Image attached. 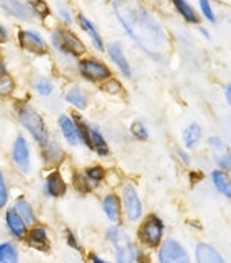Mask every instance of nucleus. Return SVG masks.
<instances>
[{"label":"nucleus","mask_w":231,"mask_h":263,"mask_svg":"<svg viewBox=\"0 0 231 263\" xmlns=\"http://www.w3.org/2000/svg\"><path fill=\"white\" fill-rule=\"evenodd\" d=\"M7 201H9V188H7V183H5L4 173L0 171V210L5 208Z\"/></svg>","instance_id":"nucleus-31"},{"label":"nucleus","mask_w":231,"mask_h":263,"mask_svg":"<svg viewBox=\"0 0 231 263\" xmlns=\"http://www.w3.org/2000/svg\"><path fill=\"white\" fill-rule=\"evenodd\" d=\"M218 164H220L221 170H231V155L229 153H224V155L218 158Z\"/></svg>","instance_id":"nucleus-35"},{"label":"nucleus","mask_w":231,"mask_h":263,"mask_svg":"<svg viewBox=\"0 0 231 263\" xmlns=\"http://www.w3.org/2000/svg\"><path fill=\"white\" fill-rule=\"evenodd\" d=\"M211 178H213L215 188L220 191L221 195L226 196V198H231V179H229V176L226 175V173H223V171H213Z\"/></svg>","instance_id":"nucleus-21"},{"label":"nucleus","mask_w":231,"mask_h":263,"mask_svg":"<svg viewBox=\"0 0 231 263\" xmlns=\"http://www.w3.org/2000/svg\"><path fill=\"white\" fill-rule=\"evenodd\" d=\"M59 127L64 134V138L70 144V146H75L81 143V138H79V131H77V126H75V121L69 116H61L59 118Z\"/></svg>","instance_id":"nucleus-13"},{"label":"nucleus","mask_w":231,"mask_h":263,"mask_svg":"<svg viewBox=\"0 0 231 263\" xmlns=\"http://www.w3.org/2000/svg\"><path fill=\"white\" fill-rule=\"evenodd\" d=\"M61 17H62V21H64V22H67V24L72 22V17H70V14H69V12H67L66 9H62V10H61Z\"/></svg>","instance_id":"nucleus-39"},{"label":"nucleus","mask_w":231,"mask_h":263,"mask_svg":"<svg viewBox=\"0 0 231 263\" xmlns=\"http://www.w3.org/2000/svg\"><path fill=\"white\" fill-rule=\"evenodd\" d=\"M109 57H111L112 62L119 67V70L126 76V78H131V66L124 57L123 47H121L119 42H112L111 46H109Z\"/></svg>","instance_id":"nucleus-15"},{"label":"nucleus","mask_w":231,"mask_h":263,"mask_svg":"<svg viewBox=\"0 0 231 263\" xmlns=\"http://www.w3.org/2000/svg\"><path fill=\"white\" fill-rule=\"evenodd\" d=\"M123 203H124V210L126 215L131 221H138L141 215H143V204H141V200L134 190V186L126 184L123 190Z\"/></svg>","instance_id":"nucleus-9"},{"label":"nucleus","mask_w":231,"mask_h":263,"mask_svg":"<svg viewBox=\"0 0 231 263\" xmlns=\"http://www.w3.org/2000/svg\"><path fill=\"white\" fill-rule=\"evenodd\" d=\"M52 44L57 50L70 55H81L86 52V46L72 32L66 29H57L52 34Z\"/></svg>","instance_id":"nucleus-4"},{"label":"nucleus","mask_w":231,"mask_h":263,"mask_svg":"<svg viewBox=\"0 0 231 263\" xmlns=\"http://www.w3.org/2000/svg\"><path fill=\"white\" fill-rule=\"evenodd\" d=\"M29 243L30 247L37 250H47L49 238H47V230L42 227H35L29 232Z\"/></svg>","instance_id":"nucleus-17"},{"label":"nucleus","mask_w":231,"mask_h":263,"mask_svg":"<svg viewBox=\"0 0 231 263\" xmlns=\"http://www.w3.org/2000/svg\"><path fill=\"white\" fill-rule=\"evenodd\" d=\"M104 89L107 92H111V94H118V92H121V89H123V87H121V84L118 81H109L107 84L104 86Z\"/></svg>","instance_id":"nucleus-36"},{"label":"nucleus","mask_w":231,"mask_h":263,"mask_svg":"<svg viewBox=\"0 0 231 263\" xmlns=\"http://www.w3.org/2000/svg\"><path fill=\"white\" fill-rule=\"evenodd\" d=\"M200 141H201V127L198 126L196 123L189 124L184 129V133H183V143H184V146L188 147V149H192V147L198 146Z\"/></svg>","instance_id":"nucleus-19"},{"label":"nucleus","mask_w":231,"mask_h":263,"mask_svg":"<svg viewBox=\"0 0 231 263\" xmlns=\"http://www.w3.org/2000/svg\"><path fill=\"white\" fill-rule=\"evenodd\" d=\"M67 243L72 248H75V250H79V243H77V240H75V236L70 233V232H67Z\"/></svg>","instance_id":"nucleus-38"},{"label":"nucleus","mask_w":231,"mask_h":263,"mask_svg":"<svg viewBox=\"0 0 231 263\" xmlns=\"http://www.w3.org/2000/svg\"><path fill=\"white\" fill-rule=\"evenodd\" d=\"M7 30H5L4 27H2V25H0V44H4L5 41H7Z\"/></svg>","instance_id":"nucleus-40"},{"label":"nucleus","mask_w":231,"mask_h":263,"mask_svg":"<svg viewBox=\"0 0 231 263\" xmlns=\"http://www.w3.org/2000/svg\"><path fill=\"white\" fill-rule=\"evenodd\" d=\"M79 70H81V74L84 76L86 79L94 81V82L104 81V79L109 78V76H111V70H109L107 66H104L102 62L94 61V59L81 61L79 62Z\"/></svg>","instance_id":"nucleus-8"},{"label":"nucleus","mask_w":231,"mask_h":263,"mask_svg":"<svg viewBox=\"0 0 231 263\" xmlns=\"http://www.w3.org/2000/svg\"><path fill=\"white\" fill-rule=\"evenodd\" d=\"M91 263H107V261H104L102 258H99L98 255H91Z\"/></svg>","instance_id":"nucleus-42"},{"label":"nucleus","mask_w":231,"mask_h":263,"mask_svg":"<svg viewBox=\"0 0 231 263\" xmlns=\"http://www.w3.org/2000/svg\"><path fill=\"white\" fill-rule=\"evenodd\" d=\"M14 210L18 213V216H21L22 220L25 221V224H34V221H35L34 210H32V206L24 200V198H18V200L15 201Z\"/></svg>","instance_id":"nucleus-25"},{"label":"nucleus","mask_w":231,"mask_h":263,"mask_svg":"<svg viewBox=\"0 0 231 263\" xmlns=\"http://www.w3.org/2000/svg\"><path fill=\"white\" fill-rule=\"evenodd\" d=\"M163 221L158 216H149L141 228V240L149 247H158L163 238Z\"/></svg>","instance_id":"nucleus-7"},{"label":"nucleus","mask_w":231,"mask_h":263,"mask_svg":"<svg viewBox=\"0 0 231 263\" xmlns=\"http://www.w3.org/2000/svg\"><path fill=\"white\" fill-rule=\"evenodd\" d=\"M172 4H175L176 10L181 14V17L184 18L186 22H191V24H198L200 22V18H198L195 9L191 7V5L186 2V0H172Z\"/></svg>","instance_id":"nucleus-24"},{"label":"nucleus","mask_w":231,"mask_h":263,"mask_svg":"<svg viewBox=\"0 0 231 263\" xmlns=\"http://www.w3.org/2000/svg\"><path fill=\"white\" fill-rule=\"evenodd\" d=\"M79 24H81V27L84 29L87 32V35L91 37L92 42H94V46L95 49H99V50H104V44H102V39H101V35H99V32L95 30V27L92 25V22L89 21L87 17L84 15H79Z\"/></svg>","instance_id":"nucleus-23"},{"label":"nucleus","mask_w":231,"mask_h":263,"mask_svg":"<svg viewBox=\"0 0 231 263\" xmlns=\"http://www.w3.org/2000/svg\"><path fill=\"white\" fill-rule=\"evenodd\" d=\"M102 178H104V171L99 166H95V168H89L84 176L81 179L84 181V186H82V190H91L94 188L95 184H99V181H102Z\"/></svg>","instance_id":"nucleus-22"},{"label":"nucleus","mask_w":231,"mask_h":263,"mask_svg":"<svg viewBox=\"0 0 231 263\" xmlns=\"http://www.w3.org/2000/svg\"><path fill=\"white\" fill-rule=\"evenodd\" d=\"M159 263H189V256L176 240H166L159 248Z\"/></svg>","instance_id":"nucleus-5"},{"label":"nucleus","mask_w":231,"mask_h":263,"mask_svg":"<svg viewBox=\"0 0 231 263\" xmlns=\"http://www.w3.org/2000/svg\"><path fill=\"white\" fill-rule=\"evenodd\" d=\"M0 263H18V252L14 243H0Z\"/></svg>","instance_id":"nucleus-26"},{"label":"nucleus","mask_w":231,"mask_h":263,"mask_svg":"<svg viewBox=\"0 0 231 263\" xmlns=\"http://www.w3.org/2000/svg\"><path fill=\"white\" fill-rule=\"evenodd\" d=\"M12 161L22 173L30 171V147L22 134H18L12 144Z\"/></svg>","instance_id":"nucleus-6"},{"label":"nucleus","mask_w":231,"mask_h":263,"mask_svg":"<svg viewBox=\"0 0 231 263\" xmlns=\"http://www.w3.org/2000/svg\"><path fill=\"white\" fill-rule=\"evenodd\" d=\"M196 260L198 263H226L213 247L204 245V243L198 245L196 248Z\"/></svg>","instance_id":"nucleus-16"},{"label":"nucleus","mask_w":231,"mask_h":263,"mask_svg":"<svg viewBox=\"0 0 231 263\" xmlns=\"http://www.w3.org/2000/svg\"><path fill=\"white\" fill-rule=\"evenodd\" d=\"M44 191H46V195L49 196H62L66 193V181H64V178L61 176V173H50L46 179V184H44Z\"/></svg>","instance_id":"nucleus-14"},{"label":"nucleus","mask_w":231,"mask_h":263,"mask_svg":"<svg viewBox=\"0 0 231 263\" xmlns=\"http://www.w3.org/2000/svg\"><path fill=\"white\" fill-rule=\"evenodd\" d=\"M131 133H132V136L134 138H138V139H143V141H146L147 139V129H146V126L143 124V123H134L132 126H131Z\"/></svg>","instance_id":"nucleus-33"},{"label":"nucleus","mask_w":231,"mask_h":263,"mask_svg":"<svg viewBox=\"0 0 231 263\" xmlns=\"http://www.w3.org/2000/svg\"><path fill=\"white\" fill-rule=\"evenodd\" d=\"M4 74H5V66H4L2 62H0V78H2Z\"/></svg>","instance_id":"nucleus-44"},{"label":"nucleus","mask_w":231,"mask_h":263,"mask_svg":"<svg viewBox=\"0 0 231 263\" xmlns=\"http://www.w3.org/2000/svg\"><path fill=\"white\" fill-rule=\"evenodd\" d=\"M107 238L114 245L118 263H134V260H136V248L132 247L129 235L123 228H111L107 232Z\"/></svg>","instance_id":"nucleus-3"},{"label":"nucleus","mask_w":231,"mask_h":263,"mask_svg":"<svg viewBox=\"0 0 231 263\" xmlns=\"http://www.w3.org/2000/svg\"><path fill=\"white\" fill-rule=\"evenodd\" d=\"M178 156H181L184 163H188V161H189V158H188V156H186V155H184V153H183L181 149H179V151H178Z\"/></svg>","instance_id":"nucleus-43"},{"label":"nucleus","mask_w":231,"mask_h":263,"mask_svg":"<svg viewBox=\"0 0 231 263\" xmlns=\"http://www.w3.org/2000/svg\"><path fill=\"white\" fill-rule=\"evenodd\" d=\"M30 9H32V12H34L35 15L42 17V18L49 15V7H47V4L44 2V0H34Z\"/></svg>","instance_id":"nucleus-32"},{"label":"nucleus","mask_w":231,"mask_h":263,"mask_svg":"<svg viewBox=\"0 0 231 263\" xmlns=\"http://www.w3.org/2000/svg\"><path fill=\"white\" fill-rule=\"evenodd\" d=\"M89 138H91L92 149L98 151L101 156H107L109 155V146H107L104 136H102L98 127H89Z\"/></svg>","instance_id":"nucleus-20"},{"label":"nucleus","mask_w":231,"mask_h":263,"mask_svg":"<svg viewBox=\"0 0 231 263\" xmlns=\"http://www.w3.org/2000/svg\"><path fill=\"white\" fill-rule=\"evenodd\" d=\"M17 116L22 126L30 133V136L35 139L38 146L46 147L49 144V131L46 127V123H44L42 116L35 109H32L30 106H18Z\"/></svg>","instance_id":"nucleus-2"},{"label":"nucleus","mask_w":231,"mask_h":263,"mask_svg":"<svg viewBox=\"0 0 231 263\" xmlns=\"http://www.w3.org/2000/svg\"><path fill=\"white\" fill-rule=\"evenodd\" d=\"M200 7H201V12H203V15L206 17L209 22H215V21H216V17H215V12H213V9H211V4H209V0H200Z\"/></svg>","instance_id":"nucleus-34"},{"label":"nucleus","mask_w":231,"mask_h":263,"mask_svg":"<svg viewBox=\"0 0 231 263\" xmlns=\"http://www.w3.org/2000/svg\"><path fill=\"white\" fill-rule=\"evenodd\" d=\"M62 147L59 143H50L49 141V144L44 147V159H46V163L49 164H55V163H59L61 161V158H62Z\"/></svg>","instance_id":"nucleus-27"},{"label":"nucleus","mask_w":231,"mask_h":263,"mask_svg":"<svg viewBox=\"0 0 231 263\" xmlns=\"http://www.w3.org/2000/svg\"><path fill=\"white\" fill-rule=\"evenodd\" d=\"M5 223H7L9 232L15 238H24L25 233H27V224H25V221L18 216V213L14 208L7 210V213H5Z\"/></svg>","instance_id":"nucleus-12"},{"label":"nucleus","mask_w":231,"mask_h":263,"mask_svg":"<svg viewBox=\"0 0 231 263\" xmlns=\"http://www.w3.org/2000/svg\"><path fill=\"white\" fill-rule=\"evenodd\" d=\"M15 89V84H14V79L10 78V76L4 74L2 78H0V96L5 98V96H10L14 92Z\"/></svg>","instance_id":"nucleus-29"},{"label":"nucleus","mask_w":231,"mask_h":263,"mask_svg":"<svg viewBox=\"0 0 231 263\" xmlns=\"http://www.w3.org/2000/svg\"><path fill=\"white\" fill-rule=\"evenodd\" d=\"M66 101L69 104H72L74 107H79V109L86 107V96L79 87H70L66 92Z\"/></svg>","instance_id":"nucleus-28"},{"label":"nucleus","mask_w":231,"mask_h":263,"mask_svg":"<svg viewBox=\"0 0 231 263\" xmlns=\"http://www.w3.org/2000/svg\"><path fill=\"white\" fill-rule=\"evenodd\" d=\"M224 96H226L228 104L231 106V84H228V86H226V89H224Z\"/></svg>","instance_id":"nucleus-41"},{"label":"nucleus","mask_w":231,"mask_h":263,"mask_svg":"<svg viewBox=\"0 0 231 263\" xmlns=\"http://www.w3.org/2000/svg\"><path fill=\"white\" fill-rule=\"evenodd\" d=\"M35 89H37V92L41 96H50V94H52L54 86H52V82H50L49 79L42 78V79H38L35 82Z\"/></svg>","instance_id":"nucleus-30"},{"label":"nucleus","mask_w":231,"mask_h":263,"mask_svg":"<svg viewBox=\"0 0 231 263\" xmlns=\"http://www.w3.org/2000/svg\"><path fill=\"white\" fill-rule=\"evenodd\" d=\"M112 7L124 30L146 54L159 61L168 52V35L143 5L129 0H116Z\"/></svg>","instance_id":"nucleus-1"},{"label":"nucleus","mask_w":231,"mask_h":263,"mask_svg":"<svg viewBox=\"0 0 231 263\" xmlns=\"http://www.w3.org/2000/svg\"><path fill=\"white\" fill-rule=\"evenodd\" d=\"M102 206H104V211L107 218L111 220L112 223H118L119 218H121V206H119V200L116 195H107L104 198V203H102Z\"/></svg>","instance_id":"nucleus-18"},{"label":"nucleus","mask_w":231,"mask_h":263,"mask_svg":"<svg viewBox=\"0 0 231 263\" xmlns=\"http://www.w3.org/2000/svg\"><path fill=\"white\" fill-rule=\"evenodd\" d=\"M200 30H201V34H203L204 37H206V39H209V34H208L206 30H204V29H200Z\"/></svg>","instance_id":"nucleus-45"},{"label":"nucleus","mask_w":231,"mask_h":263,"mask_svg":"<svg viewBox=\"0 0 231 263\" xmlns=\"http://www.w3.org/2000/svg\"><path fill=\"white\" fill-rule=\"evenodd\" d=\"M208 143H209V146H213L216 151H221V149H224L223 141H221L220 138H216V136H211V138L208 139Z\"/></svg>","instance_id":"nucleus-37"},{"label":"nucleus","mask_w":231,"mask_h":263,"mask_svg":"<svg viewBox=\"0 0 231 263\" xmlns=\"http://www.w3.org/2000/svg\"><path fill=\"white\" fill-rule=\"evenodd\" d=\"M21 47L34 54H46V42L34 30H21L17 35Z\"/></svg>","instance_id":"nucleus-10"},{"label":"nucleus","mask_w":231,"mask_h":263,"mask_svg":"<svg viewBox=\"0 0 231 263\" xmlns=\"http://www.w3.org/2000/svg\"><path fill=\"white\" fill-rule=\"evenodd\" d=\"M0 7H2L9 15L18 18V21H30L32 18V9L25 7L18 0H0Z\"/></svg>","instance_id":"nucleus-11"}]
</instances>
